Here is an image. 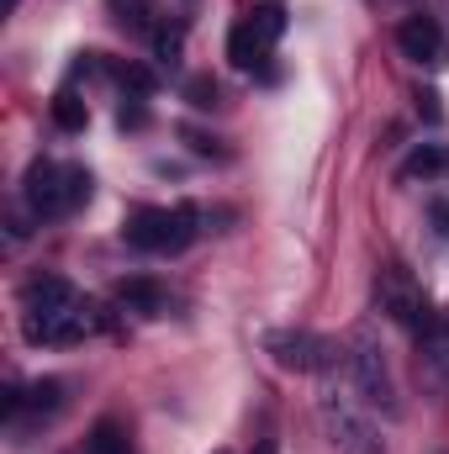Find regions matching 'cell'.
I'll return each mask as SVG.
<instances>
[{"mask_svg":"<svg viewBox=\"0 0 449 454\" xmlns=\"http://www.w3.org/2000/svg\"><path fill=\"white\" fill-rule=\"evenodd\" d=\"M270 354H275L280 370H318L328 359V348L312 333H270Z\"/></svg>","mask_w":449,"mask_h":454,"instance_id":"cell-8","label":"cell"},{"mask_svg":"<svg viewBox=\"0 0 449 454\" xmlns=\"http://www.w3.org/2000/svg\"><path fill=\"white\" fill-rule=\"evenodd\" d=\"M318 418H323V428H328V439H334L338 454H386V450H381L375 423L354 407L349 380H343V391H338V386H328V391L318 396Z\"/></svg>","mask_w":449,"mask_h":454,"instance_id":"cell-4","label":"cell"},{"mask_svg":"<svg viewBox=\"0 0 449 454\" xmlns=\"http://www.w3.org/2000/svg\"><path fill=\"white\" fill-rule=\"evenodd\" d=\"M21 201H27V212H32L37 223H43V217H64V212H75L80 201H91V175H85V169H59V164L37 159V164L27 169Z\"/></svg>","mask_w":449,"mask_h":454,"instance_id":"cell-1","label":"cell"},{"mask_svg":"<svg viewBox=\"0 0 449 454\" xmlns=\"http://www.w3.org/2000/svg\"><path fill=\"white\" fill-rule=\"evenodd\" d=\"M270 53V43L254 32V21H243V27H232V37H227V59H232V69H254L259 59Z\"/></svg>","mask_w":449,"mask_h":454,"instance_id":"cell-12","label":"cell"},{"mask_svg":"<svg viewBox=\"0 0 449 454\" xmlns=\"http://www.w3.org/2000/svg\"><path fill=\"white\" fill-rule=\"evenodd\" d=\"M116 121H122V127H143V121H148V112L132 101V106H122V116H116Z\"/></svg>","mask_w":449,"mask_h":454,"instance_id":"cell-20","label":"cell"},{"mask_svg":"<svg viewBox=\"0 0 449 454\" xmlns=\"http://www.w3.org/2000/svg\"><path fill=\"white\" fill-rule=\"evenodd\" d=\"M381 307H386L397 323H407V328H429V307H423V296L402 280V270H386V275H381Z\"/></svg>","mask_w":449,"mask_h":454,"instance_id":"cell-7","label":"cell"},{"mask_svg":"<svg viewBox=\"0 0 449 454\" xmlns=\"http://www.w3.org/2000/svg\"><path fill=\"white\" fill-rule=\"evenodd\" d=\"M80 296H75V286L64 280V275H37V280H27L21 286V312H64V307H75Z\"/></svg>","mask_w":449,"mask_h":454,"instance_id":"cell-9","label":"cell"},{"mask_svg":"<svg viewBox=\"0 0 449 454\" xmlns=\"http://www.w3.org/2000/svg\"><path fill=\"white\" fill-rule=\"evenodd\" d=\"M112 74L127 85V90H138V96H148V90H154V74H148L143 64H112Z\"/></svg>","mask_w":449,"mask_h":454,"instance_id":"cell-17","label":"cell"},{"mask_svg":"<svg viewBox=\"0 0 449 454\" xmlns=\"http://www.w3.org/2000/svg\"><path fill=\"white\" fill-rule=\"evenodd\" d=\"M112 11H116L122 27H143V21H148V5H143V0H112Z\"/></svg>","mask_w":449,"mask_h":454,"instance_id":"cell-19","label":"cell"},{"mask_svg":"<svg viewBox=\"0 0 449 454\" xmlns=\"http://www.w3.org/2000/svg\"><path fill=\"white\" fill-rule=\"evenodd\" d=\"M397 43H402V53H407V59H418V64H429V69H439V64H445V53H449L445 32H439L429 16H407V21L397 27Z\"/></svg>","mask_w":449,"mask_h":454,"instance_id":"cell-6","label":"cell"},{"mask_svg":"<svg viewBox=\"0 0 449 454\" xmlns=\"http://www.w3.org/2000/svg\"><path fill=\"white\" fill-rule=\"evenodd\" d=\"M16 5H21V0H0V16H11V11H16Z\"/></svg>","mask_w":449,"mask_h":454,"instance_id":"cell-23","label":"cell"},{"mask_svg":"<svg viewBox=\"0 0 449 454\" xmlns=\"http://www.w3.org/2000/svg\"><path fill=\"white\" fill-rule=\"evenodd\" d=\"M53 121H59L64 132H85V121H91V106H85L75 90H64V96L53 101Z\"/></svg>","mask_w":449,"mask_h":454,"instance_id":"cell-14","label":"cell"},{"mask_svg":"<svg viewBox=\"0 0 449 454\" xmlns=\"http://www.w3.org/2000/svg\"><path fill=\"white\" fill-rule=\"evenodd\" d=\"M402 180H449V148L445 143H423L418 153H407Z\"/></svg>","mask_w":449,"mask_h":454,"instance_id":"cell-11","label":"cell"},{"mask_svg":"<svg viewBox=\"0 0 449 454\" xmlns=\"http://www.w3.org/2000/svg\"><path fill=\"white\" fill-rule=\"evenodd\" d=\"M217 454H227V450H217Z\"/></svg>","mask_w":449,"mask_h":454,"instance_id":"cell-25","label":"cell"},{"mask_svg":"<svg viewBox=\"0 0 449 454\" xmlns=\"http://www.w3.org/2000/svg\"><path fill=\"white\" fill-rule=\"evenodd\" d=\"M96 328H106V312L96 301H75L64 312H21V333L27 343H80Z\"/></svg>","mask_w":449,"mask_h":454,"instance_id":"cell-5","label":"cell"},{"mask_svg":"<svg viewBox=\"0 0 449 454\" xmlns=\"http://www.w3.org/2000/svg\"><path fill=\"white\" fill-rule=\"evenodd\" d=\"M434 101H439L434 90H423V96H418V106H423V116H439V106H434Z\"/></svg>","mask_w":449,"mask_h":454,"instance_id":"cell-22","label":"cell"},{"mask_svg":"<svg viewBox=\"0 0 449 454\" xmlns=\"http://www.w3.org/2000/svg\"><path fill=\"white\" fill-rule=\"evenodd\" d=\"M248 21H254V32H259L264 43H280V32H286V11H280V5H259Z\"/></svg>","mask_w":449,"mask_h":454,"instance_id":"cell-15","label":"cell"},{"mask_svg":"<svg viewBox=\"0 0 449 454\" xmlns=\"http://www.w3.org/2000/svg\"><path fill=\"white\" fill-rule=\"evenodd\" d=\"M85 454H132V439H127L122 423L101 418V423L91 428V439H85Z\"/></svg>","mask_w":449,"mask_h":454,"instance_id":"cell-13","label":"cell"},{"mask_svg":"<svg viewBox=\"0 0 449 454\" xmlns=\"http://www.w3.org/2000/svg\"><path fill=\"white\" fill-rule=\"evenodd\" d=\"M154 59L164 69H175L180 64V32H154Z\"/></svg>","mask_w":449,"mask_h":454,"instance_id":"cell-18","label":"cell"},{"mask_svg":"<svg viewBox=\"0 0 449 454\" xmlns=\"http://www.w3.org/2000/svg\"><path fill=\"white\" fill-rule=\"evenodd\" d=\"M338 364H343V380H349V391H354L365 407H381L386 418H397V391H391L386 359H381V348L365 339V333H354V339L338 348Z\"/></svg>","mask_w":449,"mask_h":454,"instance_id":"cell-3","label":"cell"},{"mask_svg":"<svg viewBox=\"0 0 449 454\" xmlns=\"http://www.w3.org/2000/svg\"><path fill=\"white\" fill-rule=\"evenodd\" d=\"M259 454H270V444H264V450H259Z\"/></svg>","mask_w":449,"mask_h":454,"instance_id":"cell-24","label":"cell"},{"mask_svg":"<svg viewBox=\"0 0 449 454\" xmlns=\"http://www.w3.org/2000/svg\"><path fill=\"white\" fill-rule=\"evenodd\" d=\"M185 101H191L196 112H212V106H217V80H207V74L185 80Z\"/></svg>","mask_w":449,"mask_h":454,"instance_id":"cell-16","label":"cell"},{"mask_svg":"<svg viewBox=\"0 0 449 454\" xmlns=\"http://www.w3.org/2000/svg\"><path fill=\"white\" fill-rule=\"evenodd\" d=\"M116 301H122L127 312H138V317H164V312H169V291H164L159 280H148V275L122 280V286H116Z\"/></svg>","mask_w":449,"mask_h":454,"instance_id":"cell-10","label":"cell"},{"mask_svg":"<svg viewBox=\"0 0 449 454\" xmlns=\"http://www.w3.org/2000/svg\"><path fill=\"white\" fill-rule=\"evenodd\" d=\"M434 227H439V238H449V201H434Z\"/></svg>","mask_w":449,"mask_h":454,"instance_id":"cell-21","label":"cell"},{"mask_svg":"<svg viewBox=\"0 0 449 454\" xmlns=\"http://www.w3.org/2000/svg\"><path fill=\"white\" fill-rule=\"evenodd\" d=\"M196 207L191 201H180V207H138L132 217H127V243L132 248H143V254H180L191 238H196Z\"/></svg>","mask_w":449,"mask_h":454,"instance_id":"cell-2","label":"cell"}]
</instances>
